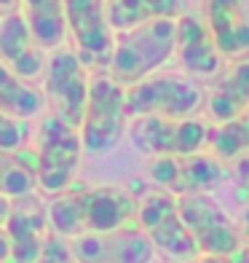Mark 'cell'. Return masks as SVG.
<instances>
[{"label": "cell", "mask_w": 249, "mask_h": 263, "mask_svg": "<svg viewBox=\"0 0 249 263\" xmlns=\"http://www.w3.org/2000/svg\"><path fill=\"white\" fill-rule=\"evenodd\" d=\"M177 43H174V57L182 65L185 73L201 76V78H212L220 73L222 67V54L217 51L215 41L204 25V19L196 14H185L177 16Z\"/></svg>", "instance_id": "obj_14"}, {"label": "cell", "mask_w": 249, "mask_h": 263, "mask_svg": "<svg viewBox=\"0 0 249 263\" xmlns=\"http://www.w3.org/2000/svg\"><path fill=\"white\" fill-rule=\"evenodd\" d=\"M83 156L80 132L70 126L59 116H46L38 132L35 148V180L38 188L49 196H56L73 185Z\"/></svg>", "instance_id": "obj_3"}, {"label": "cell", "mask_w": 249, "mask_h": 263, "mask_svg": "<svg viewBox=\"0 0 249 263\" xmlns=\"http://www.w3.org/2000/svg\"><path fill=\"white\" fill-rule=\"evenodd\" d=\"M201 19L222 59H244L249 54V16L244 0H204Z\"/></svg>", "instance_id": "obj_15"}, {"label": "cell", "mask_w": 249, "mask_h": 263, "mask_svg": "<svg viewBox=\"0 0 249 263\" xmlns=\"http://www.w3.org/2000/svg\"><path fill=\"white\" fill-rule=\"evenodd\" d=\"M174 22L177 19H156L134 30L118 32L108 76L121 86H132V83L158 73L174 57V43H177Z\"/></svg>", "instance_id": "obj_2"}, {"label": "cell", "mask_w": 249, "mask_h": 263, "mask_svg": "<svg viewBox=\"0 0 249 263\" xmlns=\"http://www.w3.org/2000/svg\"><path fill=\"white\" fill-rule=\"evenodd\" d=\"M46 212H49L51 231L73 239L132 226L137 218V199L129 191L113 185L67 188L49 201Z\"/></svg>", "instance_id": "obj_1"}, {"label": "cell", "mask_w": 249, "mask_h": 263, "mask_svg": "<svg viewBox=\"0 0 249 263\" xmlns=\"http://www.w3.org/2000/svg\"><path fill=\"white\" fill-rule=\"evenodd\" d=\"M206 148L215 159L233 161L241 153L249 151V110H244L241 116L222 121L217 126H209V137H206Z\"/></svg>", "instance_id": "obj_22"}, {"label": "cell", "mask_w": 249, "mask_h": 263, "mask_svg": "<svg viewBox=\"0 0 249 263\" xmlns=\"http://www.w3.org/2000/svg\"><path fill=\"white\" fill-rule=\"evenodd\" d=\"M22 8V0H0V16L11 14V11H19Z\"/></svg>", "instance_id": "obj_29"}, {"label": "cell", "mask_w": 249, "mask_h": 263, "mask_svg": "<svg viewBox=\"0 0 249 263\" xmlns=\"http://www.w3.org/2000/svg\"><path fill=\"white\" fill-rule=\"evenodd\" d=\"M35 188V151H0V196L19 199L32 194Z\"/></svg>", "instance_id": "obj_21"}, {"label": "cell", "mask_w": 249, "mask_h": 263, "mask_svg": "<svg viewBox=\"0 0 249 263\" xmlns=\"http://www.w3.org/2000/svg\"><path fill=\"white\" fill-rule=\"evenodd\" d=\"M43 91H38L30 81H25L0 62V110L11 118H19V121H30L43 113Z\"/></svg>", "instance_id": "obj_20"}, {"label": "cell", "mask_w": 249, "mask_h": 263, "mask_svg": "<svg viewBox=\"0 0 249 263\" xmlns=\"http://www.w3.org/2000/svg\"><path fill=\"white\" fill-rule=\"evenodd\" d=\"M65 19L80 62L86 67H108L115 32L108 22L105 0H65Z\"/></svg>", "instance_id": "obj_11"}, {"label": "cell", "mask_w": 249, "mask_h": 263, "mask_svg": "<svg viewBox=\"0 0 249 263\" xmlns=\"http://www.w3.org/2000/svg\"><path fill=\"white\" fill-rule=\"evenodd\" d=\"M206 110L215 124L231 121L249 110V59H239L228 73L217 78L206 97Z\"/></svg>", "instance_id": "obj_17"}, {"label": "cell", "mask_w": 249, "mask_h": 263, "mask_svg": "<svg viewBox=\"0 0 249 263\" xmlns=\"http://www.w3.org/2000/svg\"><path fill=\"white\" fill-rule=\"evenodd\" d=\"M35 263H75V255L70 250V242L65 236H59L56 231H49L43 242V250Z\"/></svg>", "instance_id": "obj_24"}, {"label": "cell", "mask_w": 249, "mask_h": 263, "mask_svg": "<svg viewBox=\"0 0 249 263\" xmlns=\"http://www.w3.org/2000/svg\"><path fill=\"white\" fill-rule=\"evenodd\" d=\"M209 126L198 118H163V116H137L129 126L132 145L145 156H188L206 148Z\"/></svg>", "instance_id": "obj_7"}, {"label": "cell", "mask_w": 249, "mask_h": 263, "mask_svg": "<svg viewBox=\"0 0 249 263\" xmlns=\"http://www.w3.org/2000/svg\"><path fill=\"white\" fill-rule=\"evenodd\" d=\"M233 263H249V247H244V250H241V255L236 258Z\"/></svg>", "instance_id": "obj_31"}, {"label": "cell", "mask_w": 249, "mask_h": 263, "mask_svg": "<svg viewBox=\"0 0 249 263\" xmlns=\"http://www.w3.org/2000/svg\"><path fill=\"white\" fill-rule=\"evenodd\" d=\"M75 263H150L153 245L139 231V226H123L115 231L83 234L67 239Z\"/></svg>", "instance_id": "obj_12"}, {"label": "cell", "mask_w": 249, "mask_h": 263, "mask_svg": "<svg viewBox=\"0 0 249 263\" xmlns=\"http://www.w3.org/2000/svg\"><path fill=\"white\" fill-rule=\"evenodd\" d=\"M177 210H180L188 234L193 236L198 247V255H217L228 260H236L241 255L244 250L241 229H236L228 212L209 194L177 196Z\"/></svg>", "instance_id": "obj_6"}, {"label": "cell", "mask_w": 249, "mask_h": 263, "mask_svg": "<svg viewBox=\"0 0 249 263\" xmlns=\"http://www.w3.org/2000/svg\"><path fill=\"white\" fill-rule=\"evenodd\" d=\"M126 86L108 73H97L89 81V100L78 126L86 153H108L121 142L126 132Z\"/></svg>", "instance_id": "obj_5"}, {"label": "cell", "mask_w": 249, "mask_h": 263, "mask_svg": "<svg viewBox=\"0 0 249 263\" xmlns=\"http://www.w3.org/2000/svg\"><path fill=\"white\" fill-rule=\"evenodd\" d=\"M177 263H233V260H228V258H217V255H196V258L177 260Z\"/></svg>", "instance_id": "obj_26"}, {"label": "cell", "mask_w": 249, "mask_h": 263, "mask_svg": "<svg viewBox=\"0 0 249 263\" xmlns=\"http://www.w3.org/2000/svg\"><path fill=\"white\" fill-rule=\"evenodd\" d=\"M206 102L204 89L193 78L177 73H153L126 86V116L191 118Z\"/></svg>", "instance_id": "obj_4"}, {"label": "cell", "mask_w": 249, "mask_h": 263, "mask_svg": "<svg viewBox=\"0 0 249 263\" xmlns=\"http://www.w3.org/2000/svg\"><path fill=\"white\" fill-rule=\"evenodd\" d=\"M22 14L27 19L32 38L43 51H54L65 46L67 38V19H65V0H22Z\"/></svg>", "instance_id": "obj_19"}, {"label": "cell", "mask_w": 249, "mask_h": 263, "mask_svg": "<svg viewBox=\"0 0 249 263\" xmlns=\"http://www.w3.org/2000/svg\"><path fill=\"white\" fill-rule=\"evenodd\" d=\"M0 62L25 81L43 76L46 70L43 49L32 38L22 11H11V14L0 16Z\"/></svg>", "instance_id": "obj_16"}, {"label": "cell", "mask_w": 249, "mask_h": 263, "mask_svg": "<svg viewBox=\"0 0 249 263\" xmlns=\"http://www.w3.org/2000/svg\"><path fill=\"white\" fill-rule=\"evenodd\" d=\"M27 140H30L27 121L11 118L0 110V151H22L27 148Z\"/></svg>", "instance_id": "obj_23"}, {"label": "cell", "mask_w": 249, "mask_h": 263, "mask_svg": "<svg viewBox=\"0 0 249 263\" xmlns=\"http://www.w3.org/2000/svg\"><path fill=\"white\" fill-rule=\"evenodd\" d=\"M148 175L172 196L212 194L225 180V164L204 151L188 156H156L148 164Z\"/></svg>", "instance_id": "obj_10"}, {"label": "cell", "mask_w": 249, "mask_h": 263, "mask_svg": "<svg viewBox=\"0 0 249 263\" xmlns=\"http://www.w3.org/2000/svg\"><path fill=\"white\" fill-rule=\"evenodd\" d=\"M46 102L51 105V113L59 116L70 126H80L83 110L89 100V67L80 62V57L73 49H59L51 51L46 59Z\"/></svg>", "instance_id": "obj_8"}, {"label": "cell", "mask_w": 249, "mask_h": 263, "mask_svg": "<svg viewBox=\"0 0 249 263\" xmlns=\"http://www.w3.org/2000/svg\"><path fill=\"white\" fill-rule=\"evenodd\" d=\"M113 32H126L156 19H177L185 14V0H105Z\"/></svg>", "instance_id": "obj_18"}, {"label": "cell", "mask_w": 249, "mask_h": 263, "mask_svg": "<svg viewBox=\"0 0 249 263\" xmlns=\"http://www.w3.org/2000/svg\"><path fill=\"white\" fill-rule=\"evenodd\" d=\"M134 223L150 239L153 250H158V253L174 260H188L198 255V247L193 236L188 234L180 218V210H177V196L166 194V191H153V194L137 201Z\"/></svg>", "instance_id": "obj_9"}, {"label": "cell", "mask_w": 249, "mask_h": 263, "mask_svg": "<svg viewBox=\"0 0 249 263\" xmlns=\"http://www.w3.org/2000/svg\"><path fill=\"white\" fill-rule=\"evenodd\" d=\"M3 231L11 242L8 263H35L43 250V242L49 236V212L38 196H19L11 201V215L3 226Z\"/></svg>", "instance_id": "obj_13"}, {"label": "cell", "mask_w": 249, "mask_h": 263, "mask_svg": "<svg viewBox=\"0 0 249 263\" xmlns=\"http://www.w3.org/2000/svg\"><path fill=\"white\" fill-rule=\"evenodd\" d=\"M231 175H233V183L239 185L241 191H246V194H249V151L241 153L239 159H233Z\"/></svg>", "instance_id": "obj_25"}, {"label": "cell", "mask_w": 249, "mask_h": 263, "mask_svg": "<svg viewBox=\"0 0 249 263\" xmlns=\"http://www.w3.org/2000/svg\"><path fill=\"white\" fill-rule=\"evenodd\" d=\"M11 201H14V199H8V196H0V229L6 226L8 215H11Z\"/></svg>", "instance_id": "obj_28"}, {"label": "cell", "mask_w": 249, "mask_h": 263, "mask_svg": "<svg viewBox=\"0 0 249 263\" xmlns=\"http://www.w3.org/2000/svg\"><path fill=\"white\" fill-rule=\"evenodd\" d=\"M241 236L249 242V207L244 210V215H241Z\"/></svg>", "instance_id": "obj_30"}, {"label": "cell", "mask_w": 249, "mask_h": 263, "mask_svg": "<svg viewBox=\"0 0 249 263\" xmlns=\"http://www.w3.org/2000/svg\"><path fill=\"white\" fill-rule=\"evenodd\" d=\"M8 258H11V242H8L6 231L0 229V263H8Z\"/></svg>", "instance_id": "obj_27"}]
</instances>
